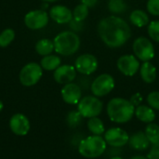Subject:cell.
I'll return each instance as SVG.
<instances>
[{"label": "cell", "mask_w": 159, "mask_h": 159, "mask_svg": "<svg viewBox=\"0 0 159 159\" xmlns=\"http://www.w3.org/2000/svg\"><path fill=\"white\" fill-rule=\"evenodd\" d=\"M3 107H4V104H3V102H2L0 101V112H1L2 110H3Z\"/></svg>", "instance_id": "obj_37"}, {"label": "cell", "mask_w": 159, "mask_h": 159, "mask_svg": "<svg viewBox=\"0 0 159 159\" xmlns=\"http://www.w3.org/2000/svg\"><path fill=\"white\" fill-rule=\"evenodd\" d=\"M144 133L151 144H156L159 143V125L153 122L147 124L144 129Z\"/></svg>", "instance_id": "obj_24"}, {"label": "cell", "mask_w": 159, "mask_h": 159, "mask_svg": "<svg viewBox=\"0 0 159 159\" xmlns=\"http://www.w3.org/2000/svg\"><path fill=\"white\" fill-rule=\"evenodd\" d=\"M107 148L104 138L92 135L83 139L78 144V153L86 158H97L102 156Z\"/></svg>", "instance_id": "obj_4"}, {"label": "cell", "mask_w": 159, "mask_h": 159, "mask_svg": "<svg viewBox=\"0 0 159 159\" xmlns=\"http://www.w3.org/2000/svg\"><path fill=\"white\" fill-rule=\"evenodd\" d=\"M54 50L62 56H70L80 48V38L75 32L64 31L56 35L53 40Z\"/></svg>", "instance_id": "obj_3"}, {"label": "cell", "mask_w": 159, "mask_h": 159, "mask_svg": "<svg viewBox=\"0 0 159 159\" xmlns=\"http://www.w3.org/2000/svg\"><path fill=\"white\" fill-rule=\"evenodd\" d=\"M117 68L126 76H133L140 70V61L135 55L126 54L117 60Z\"/></svg>", "instance_id": "obj_11"}, {"label": "cell", "mask_w": 159, "mask_h": 159, "mask_svg": "<svg viewBox=\"0 0 159 159\" xmlns=\"http://www.w3.org/2000/svg\"><path fill=\"white\" fill-rule=\"evenodd\" d=\"M99 0H81V3L86 5L88 7H93L97 5Z\"/></svg>", "instance_id": "obj_35"}, {"label": "cell", "mask_w": 159, "mask_h": 159, "mask_svg": "<svg viewBox=\"0 0 159 159\" xmlns=\"http://www.w3.org/2000/svg\"><path fill=\"white\" fill-rule=\"evenodd\" d=\"M43 75V68L35 62L26 64L20 72V82L25 87H32L35 85Z\"/></svg>", "instance_id": "obj_8"}, {"label": "cell", "mask_w": 159, "mask_h": 159, "mask_svg": "<svg viewBox=\"0 0 159 159\" xmlns=\"http://www.w3.org/2000/svg\"><path fill=\"white\" fill-rule=\"evenodd\" d=\"M98 60L92 54H82L75 60V70L85 75H89L96 72L98 69Z\"/></svg>", "instance_id": "obj_10"}, {"label": "cell", "mask_w": 159, "mask_h": 159, "mask_svg": "<svg viewBox=\"0 0 159 159\" xmlns=\"http://www.w3.org/2000/svg\"><path fill=\"white\" fill-rule=\"evenodd\" d=\"M132 49L137 59L143 62L150 61L155 57V47L147 37L140 36L136 38L133 42Z\"/></svg>", "instance_id": "obj_6"}, {"label": "cell", "mask_w": 159, "mask_h": 159, "mask_svg": "<svg viewBox=\"0 0 159 159\" xmlns=\"http://www.w3.org/2000/svg\"><path fill=\"white\" fill-rule=\"evenodd\" d=\"M49 16L54 21L59 24L69 23L73 20V12L71 11V9L61 5L52 7L49 11Z\"/></svg>", "instance_id": "obj_16"}, {"label": "cell", "mask_w": 159, "mask_h": 159, "mask_svg": "<svg viewBox=\"0 0 159 159\" xmlns=\"http://www.w3.org/2000/svg\"><path fill=\"white\" fill-rule=\"evenodd\" d=\"M130 159H148L147 157H143V156H135L133 157H131Z\"/></svg>", "instance_id": "obj_36"}, {"label": "cell", "mask_w": 159, "mask_h": 159, "mask_svg": "<svg viewBox=\"0 0 159 159\" xmlns=\"http://www.w3.org/2000/svg\"><path fill=\"white\" fill-rule=\"evenodd\" d=\"M148 105L154 110L159 111V91H152L147 96Z\"/></svg>", "instance_id": "obj_30"}, {"label": "cell", "mask_w": 159, "mask_h": 159, "mask_svg": "<svg viewBox=\"0 0 159 159\" xmlns=\"http://www.w3.org/2000/svg\"><path fill=\"white\" fill-rule=\"evenodd\" d=\"M129 21L136 27H144L149 24L150 19L147 13L142 9H135L129 15Z\"/></svg>", "instance_id": "obj_20"}, {"label": "cell", "mask_w": 159, "mask_h": 159, "mask_svg": "<svg viewBox=\"0 0 159 159\" xmlns=\"http://www.w3.org/2000/svg\"><path fill=\"white\" fill-rule=\"evenodd\" d=\"M146 7L151 15L159 16V0H148Z\"/></svg>", "instance_id": "obj_31"}, {"label": "cell", "mask_w": 159, "mask_h": 159, "mask_svg": "<svg viewBox=\"0 0 159 159\" xmlns=\"http://www.w3.org/2000/svg\"><path fill=\"white\" fill-rule=\"evenodd\" d=\"M82 22H83V21H77V20H74V19L70 21L72 29H73L74 31H76V32L82 30V28H83V23H82Z\"/></svg>", "instance_id": "obj_34"}, {"label": "cell", "mask_w": 159, "mask_h": 159, "mask_svg": "<svg viewBox=\"0 0 159 159\" xmlns=\"http://www.w3.org/2000/svg\"><path fill=\"white\" fill-rule=\"evenodd\" d=\"M103 108L102 102L96 96L89 95L81 98L77 103V111L84 118H91L98 116Z\"/></svg>", "instance_id": "obj_5"}, {"label": "cell", "mask_w": 159, "mask_h": 159, "mask_svg": "<svg viewBox=\"0 0 159 159\" xmlns=\"http://www.w3.org/2000/svg\"><path fill=\"white\" fill-rule=\"evenodd\" d=\"M109 11L115 15H119L126 12L128 6L125 0H109L107 4Z\"/></svg>", "instance_id": "obj_25"}, {"label": "cell", "mask_w": 159, "mask_h": 159, "mask_svg": "<svg viewBox=\"0 0 159 159\" xmlns=\"http://www.w3.org/2000/svg\"><path fill=\"white\" fill-rule=\"evenodd\" d=\"M9 128L14 134L24 136L30 130V121L24 115L15 114L9 120Z\"/></svg>", "instance_id": "obj_13"}, {"label": "cell", "mask_w": 159, "mask_h": 159, "mask_svg": "<svg viewBox=\"0 0 159 159\" xmlns=\"http://www.w3.org/2000/svg\"><path fill=\"white\" fill-rule=\"evenodd\" d=\"M88 129L93 135H99L101 136L105 132V127L102 119H100L98 116L91 117L88 121Z\"/></svg>", "instance_id": "obj_21"}, {"label": "cell", "mask_w": 159, "mask_h": 159, "mask_svg": "<svg viewBox=\"0 0 159 159\" xmlns=\"http://www.w3.org/2000/svg\"><path fill=\"white\" fill-rule=\"evenodd\" d=\"M128 144L135 151H144L150 147L151 143L146 137L144 131H138L129 136Z\"/></svg>", "instance_id": "obj_17"}, {"label": "cell", "mask_w": 159, "mask_h": 159, "mask_svg": "<svg viewBox=\"0 0 159 159\" xmlns=\"http://www.w3.org/2000/svg\"><path fill=\"white\" fill-rule=\"evenodd\" d=\"M35 50L39 55L48 56L54 50V43L47 38L39 40L35 45Z\"/></svg>", "instance_id": "obj_23"}, {"label": "cell", "mask_w": 159, "mask_h": 159, "mask_svg": "<svg viewBox=\"0 0 159 159\" xmlns=\"http://www.w3.org/2000/svg\"><path fill=\"white\" fill-rule=\"evenodd\" d=\"M97 31L102 41L111 48H121L131 36L129 24L116 15L102 19L98 23Z\"/></svg>", "instance_id": "obj_1"}, {"label": "cell", "mask_w": 159, "mask_h": 159, "mask_svg": "<svg viewBox=\"0 0 159 159\" xmlns=\"http://www.w3.org/2000/svg\"><path fill=\"white\" fill-rule=\"evenodd\" d=\"M106 111L112 122L125 124L134 116L135 106L129 102V100L116 97L109 101Z\"/></svg>", "instance_id": "obj_2"}, {"label": "cell", "mask_w": 159, "mask_h": 159, "mask_svg": "<svg viewBox=\"0 0 159 159\" xmlns=\"http://www.w3.org/2000/svg\"><path fill=\"white\" fill-rule=\"evenodd\" d=\"M134 116L142 122L143 123H152L156 119V113L153 108H151L149 105H143L141 104L137 107H135V114Z\"/></svg>", "instance_id": "obj_18"}, {"label": "cell", "mask_w": 159, "mask_h": 159, "mask_svg": "<svg viewBox=\"0 0 159 159\" xmlns=\"http://www.w3.org/2000/svg\"><path fill=\"white\" fill-rule=\"evenodd\" d=\"M42 1H45V2H56L58 0H42Z\"/></svg>", "instance_id": "obj_39"}, {"label": "cell", "mask_w": 159, "mask_h": 159, "mask_svg": "<svg viewBox=\"0 0 159 159\" xmlns=\"http://www.w3.org/2000/svg\"><path fill=\"white\" fill-rule=\"evenodd\" d=\"M61 65V59L56 55L44 56L41 60V67L47 71H55Z\"/></svg>", "instance_id": "obj_22"}, {"label": "cell", "mask_w": 159, "mask_h": 159, "mask_svg": "<svg viewBox=\"0 0 159 159\" xmlns=\"http://www.w3.org/2000/svg\"><path fill=\"white\" fill-rule=\"evenodd\" d=\"M24 23L31 30L42 29L48 23V15L41 9L32 10L25 15Z\"/></svg>", "instance_id": "obj_12"}, {"label": "cell", "mask_w": 159, "mask_h": 159, "mask_svg": "<svg viewBox=\"0 0 159 159\" xmlns=\"http://www.w3.org/2000/svg\"><path fill=\"white\" fill-rule=\"evenodd\" d=\"M62 100L71 105L77 104L82 97V91L80 87L75 83H68L61 89Z\"/></svg>", "instance_id": "obj_15"}, {"label": "cell", "mask_w": 159, "mask_h": 159, "mask_svg": "<svg viewBox=\"0 0 159 159\" xmlns=\"http://www.w3.org/2000/svg\"><path fill=\"white\" fill-rule=\"evenodd\" d=\"M143 100V99L142 94H141V93H139V92H137V93L133 94V95L130 97L129 102H131L135 107H137V106L141 105V103H142Z\"/></svg>", "instance_id": "obj_33"}, {"label": "cell", "mask_w": 159, "mask_h": 159, "mask_svg": "<svg viewBox=\"0 0 159 159\" xmlns=\"http://www.w3.org/2000/svg\"><path fill=\"white\" fill-rule=\"evenodd\" d=\"M140 75L143 82L151 84L156 80L157 71L156 66L152 62L144 61L140 67Z\"/></svg>", "instance_id": "obj_19"}, {"label": "cell", "mask_w": 159, "mask_h": 159, "mask_svg": "<svg viewBox=\"0 0 159 159\" xmlns=\"http://www.w3.org/2000/svg\"><path fill=\"white\" fill-rule=\"evenodd\" d=\"M148 159H159V143L152 144V147L147 155Z\"/></svg>", "instance_id": "obj_32"}, {"label": "cell", "mask_w": 159, "mask_h": 159, "mask_svg": "<svg viewBox=\"0 0 159 159\" xmlns=\"http://www.w3.org/2000/svg\"><path fill=\"white\" fill-rule=\"evenodd\" d=\"M83 118L84 117L81 116V114L78 111H71L67 115L66 122H67V125L70 128H75V127L80 125Z\"/></svg>", "instance_id": "obj_27"}, {"label": "cell", "mask_w": 159, "mask_h": 159, "mask_svg": "<svg viewBox=\"0 0 159 159\" xmlns=\"http://www.w3.org/2000/svg\"><path fill=\"white\" fill-rule=\"evenodd\" d=\"M15 37V33L12 29H5L1 34H0V47L1 48H6L7 47Z\"/></svg>", "instance_id": "obj_28"}, {"label": "cell", "mask_w": 159, "mask_h": 159, "mask_svg": "<svg viewBox=\"0 0 159 159\" xmlns=\"http://www.w3.org/2000/svg\"><path fill=\"white\" fill-rule=\"evenodd\" d=\"M104 140L111 147L120 148L128 144L129 136L121 128H111L104 132Z\"/></svg>", "instance_id": "obj_9"}, {"label": "cell", "mask_w": 159, "mask_h": 159, "mask_svg": "<svg viewBox=\"0 0 159 159\" xmlns=\"http://www.w3.org/2000/svg\"><path fill=\"white\" fill-rule=\"evenodd\" d=\"M110 159H124V158H122V157H111Z\"/></svg>", "instance_id": "obj_38"}, {"label": "cell", "mask_w": 159, "mask_h": 159, "mask_svg": "<svg viewBox=\"0 0 159 159\" xmlns=\"http://www.w3.org/2000/svg\"><path fill=\"white\" fill-rule=\"evenodd\" d=\"M148 34L152 40L159 43V20H152L149 22Z\"/></svg>", "instance_id": "obj_29"}, {"label": "cell", "mask_w": 159, "mask_h": 159, "mask_svg": "<svg viewBox=\"0 0 159 159\" xmlns=\"http://www.w3.org/2000/svg\"><path fill=\"white\" fill-rule=\"evenodd\" d=\"M115 78L111 75L102 74L92 81L90 89L92 94L99 98L108 95L115 89Z\"/></svg>", "instance_id": "obj_7"}, {"label": "cell", "mask_w": 159, "mask_h": 159, "mask_svg": "<svg viewBox=\"0 0 159 159\" xmlns=\"http://www.w3.org/2000/svg\"><path fill=\"white\" fill-rule=\"evenodd\" d=\"M53 77L57 83L66 85L68 83H72L75 79L76 70L73 65H69V64L60 65L54 71Z\"/></svg>", "instance_id": "obj_14"}, {"label": "cell", "mask_w": 159, "mask_h": 159, "mask_svg": "<svg viewBox=\"0 0 159 159\" xmlns=\"http://www.w3.org/2000/svg\"><path fill=\"white\" fill-rule=\"evenodd\" d=\"M89 8L86 5L84 4H79L77 5L74 11H73V19L77 20V21H83L87 19L89 16Z\"/></svg>", "instance_id": "obj_26"}]
</instances>
